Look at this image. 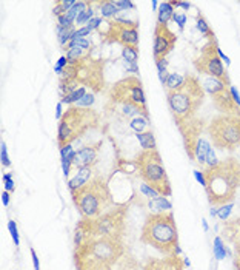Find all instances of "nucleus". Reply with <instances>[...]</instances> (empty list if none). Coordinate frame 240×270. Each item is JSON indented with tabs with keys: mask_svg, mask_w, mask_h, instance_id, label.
Here are the masks:
<instances>
[{
	"mask_svg": "<svg viewBox=\"0 0 240 270\" xmlns=\"http://www.w3.org/2000/svg\"><path fill=\"white\" fill-rule=\"evenodd\" d=\"M208 201L214 207H220L234 201L240 187V162L234 158L219 161L217 165L205 168Z\"/></svg>",
	"mask_w": 240,
	"mask_h": 270,
	"instance_id": "f257e3e1",
	"label": "nucleus"
},
{
	"mask_svg": "<svg viewBox=\"0 0 240 270\" xmlns=\"http://www.w3.org/2000/svg\"><path fill=\"white\" fill-rule=\"evenodd\" d=\"M140 241L154 247L165 256H180L182 250L179 247V232L173 212L148 215L140 233Z\"/></svg>",
	"mask_w": 240,
	"mask_h": 270,
	"instance_id": "f03ea898",
	"label": "nucleus"
},
{
	"mask_svg": "<svg viewBox=\"0 0 240 270\" xmlns=\"http://www.w3.org/2000/svg\"><path fill=\"white\" fill-rule=\"evenodd\" d=\"M122 241L109 238H93L74 250V264L77 270H99L114 267L125 255Z\"/></svg>",
	"mask_w": 240,
	"mask_h": 270,
	"instance_id": "7ed1b4c3",
	"label": "nucleus"
},
{
	"mask_svg": "<svg viewBox=\"0 0 240 270\" xmlns=\"http://www.w3.org/2000/svg\"><path fill=\"white\" fill-rule=\"evenodd\" d=\"M71 195L80 216L91 219V221L116 207L111 192H109L108 181L100 175L94 176L88 184Z\"/></svg>",
	"mask_w": 240,
	"mask_h": 270,
	"instance_id": "20e7f679",
	"label": "nucleus"
},
{
	"mask_svg": "<svg viewBox=\"0 0 240 270\" xmlns=\"http://www.w3.org/2000/svg\"><path fill=\"white\" fill-rule=\"evenodd\" d=\"M203 99L205 90L200 81L193 74H186L182 88L166 93V102L176 121V125L179 127L197 117V112L200 105L203 104Z\"/></svg>",
	"mask_w": 240,
	"mask_h": 270,
	"instance_id": "39448f33",
	"label": "nucleus"
},
{
	"mask_svg": "<svg viewBox=\"0 0 240 270\" xmlns=\"http://www.w3.org/2000/svg\"><path fill=\"white\" fill-rule=\"evenodd\" d=\"M99 125V113L91 108L69 107L59 121L57 127V145L62 148L74 142L77 137L86 133L89 128Z\"/></svg>",
	"mask_w": 240,
	"mask_h": 270,
	"instance_id": "423d86ee",
	"label": "nucleus"
},
{
	"mask_svg": "<svg viewBox=\"0 0 240 270\" xmlns=\"http://www.w3.org/2000/svg\"><path fill=\"white\" fill-rule=\"evenodd\" d=\"M134 162L139 176L145 184L157 190L160 196L166 198L171 195V184H169L166 170L157 150H143L137 155Z\"/></svg>",
	"mask_w": 240,
	"mask_h": 270,
	"instance_id": "0eeeda50",
	"label": "nucleus"
},
{
	"mask_svg": "<svg viewBox=\"0 0 240 270\" xmlns=\"http://www.w3.org/2000/svg\"><path fill=\"white\" fill-rule=\"evenodd\" d=\"M213 145L222 152H233L240 145V116L222 114L208 125Z\"/></svg>",
	"mask_w": 240,
	"mask_h": 270,
	"instance_id": "6e6552de",
	"label": "nucleus"
},
{
	"mask_svg": "<svg viewBox=\"0 0 240 270\" xmlns=\"http://www.w3.org/2000/svg\"><path fill=\"white\" fill-rule=\"evenodd\" d=\"M194 67L200 74H205L208 77H214L222 81L226 85L229 84V77L226 69L222 64V59L219 56V45L214 34L208 37V42L202 48L200 54L194 59Z\"/></svg>",
	"mask_w": 240,
	"mask_h": 270,
	"instance_id": "1a4fd4ad",
	"label": "nucleus"
},
{
	"mask_svg": "<svg viewBox=\"0 0 240 270\" xmlns=\"http://www.w3.org/2000/svg\"><path fill=\"white\" fill-rule=\"evenodd\" d=\"M129 202L120 204L111 208L109 212L99 216L93 221V230L97 238H109L122 241L125 233V218L128 213Z\"/></svg>",
	"mask_w": 240,
	"mask_h": 270,
	"instance_id": "9d476101",
	"label": "nucleus"
},
{
	"mask_svg": "<svg viewBox=\"0 0 240 270\" xmlns=\"http://www.w3.org/2000/svg\"><path fill=\"white\" fill-rule=\"evenodd\" d=\"M109 104H133L146 108V97L140 79L128 76L116 82L109 90Z\"/></svg>",
	"mask_w": 240,
	"mask_h": 270,
	"instance_id": "9b49d317",
	"label": "nucleus"
},
{
	"mask_svg": "<svg viewBox=\"0 0 240 270\" xmlns=\"http://www.w3.org/2000/svg\"><path fill=\"white\" fill-rule=\"evenodd\" d=\"M105 42H117L122 46L139 45V22L128 21L123 17H116L114 21L106 22V31L100 33Z\"/></svg>",
	"mask_w": 240,
	"mask_h": 270,
	"instance_id": "f8f14e48",
	"label": "nucleus"
},
{
	"mask_svg": "<svg viewBox=\"0 0 240 270\" xmlns=\"http://www.w3.org/2000/svg\"><path fill=\"white\" fill-rule=\"evenodd\" d=\"M77 82L89 87L93 91H102L103 84V61L88 57L77 65Z\"/></svg>",
	"mask_w": 240,
	"mask_h": 270,
	"instance_id": "ddd939ff",
	"label": "nucleus"
},
{
	"mask_svg": "<svg viewBox=\"0 0 240 270\" xmlns=\"http://www.w3.org/2000/svg\"><path fill=\"white\" fill-rule=\"evenodd\" d=\"M176 42H177V36L168 28V25L157 23L154 28V44H153L154 61L166 59V56L176 46Z\"/></svg>",
	"mask_w": 240,
	"mask_h": 270,
	"instance_id": "4468645a",
	"label": "nucleus"
},
{
	"mask_svg": "<svg viewBox=\"0 0 240 270\" xmlns=\"http://www.w3.org/2000/svg\"><path fill=\"white\" fill-rule=\"evenodd\" d=\"M203 121L199 117H194L191 121H188L182 125H179V132L182 135V139H183V145H185V150H186V155L189 159H193L194 161V152H196V145L197 142L200 141V135L203 132Z\"/></svg>",
	"mask_w": 240,
	"mask_h": 270,
	"instance_id": "2eb2a0df",
	"label": "nucleus"
},
{
	"mask_svg": "<svg viewBox=\"0 0 240 270\" xmlns=\"http://www.w3.org/2000/svg\"><path fill=\"white\" fill-rule=\"evenodd\" d=\"M100 147L102 142H96L91 145H85L80 150L76 152V156L73 159V165L76 168H82V167H94L99 161V153H100Z\"/></svg>",
	"mask_w": 240,
	"mask_h": 270,
	"instance_id": "dca6fc26",
	"label": "nucleus"
},
{
	"mask_svg": "<svg viewBox=\"0 0 240 270\" xmlns=\"http://www.w3.org/2000/svg\"><path fill=\"white\" fill-rule=\"evenodd\" d=\"M142 270H185V263L180 256L148 258Z\"/></svg>",
	"mask_w": 240,
	"mask_h": 270,
	"instance_id": "f3484780",
	"label": "nucleus"
},
{
	"mask_svg": "<svg viewBox=\"0 0 240 270\" xmlns=\"http://www.w3.org/2000/svg\"><path fill=\"white\" fill-rule=\"evenodd\" d=\"M222 238L234 248V255L240 256V218L228 219L222 225Z\"/></svg>",
	"mask_w": 240,
	"mask_h": 270,
	"instance_id": "a211bd4d",
	"label": "nucleus"
},
{
	"mask_svg": "<svg viewBox=\"0 0 240 270\" xmlns=\"http://www.w3.org/2000/svg\"><path fill=\"white\" fill-rule=\"evenodd\" d=\"M213 102L220 113H223L226 116H240V108L234 104L231 93H229V87L214 94Z\"/></svg>",
	"mask_w": 240,
	"mask_h": 270,
	"instance_id": "6ab92c4d",
	"label": "nucleus"
},
{
	"mask_svg": "<svg viewBox=\"0 0 240 270\" xmlns=\"http://www.w3.org/2000/svg\"><path fill=\"white\" fill-rule=\"evenodd\" d=\"M96 238L94 230H93V221L91 219H85L82 218L76 225L74 230V250L82 247L85 243H88L89 239Z\"/></svg>",
	"mask_w": 240,
	"mask_h": 270,
	"instance_id": "aec40b11",
	"label": "nucleus"
},
{
	"mask_svg": "<svg viewBox=\"0 0 240 270\" xmlns=\"http://www.w3.org/2000/svg\"><path fill=\"white\" fill-rule=\"evenodd\" d=\"M93 179V167H82V168H77V175L76 178L69 179L68 181V188L69 192L74 193L77 192L79 188H82L85 184H88L89 181Z\"/></svg>",
	"mask_w": 240,
	"mask_h": 270,
	"instance_id": "412c9836",
	"label": "nucleus"
},
{
	"mask_svg": "<svg viewBox=\"0 0 240 270\" xmlns=\"http://www.w3.org/2000/svg\"><path fill=\"white\" fill-rule=\"evenodd\" d=\"M94 6H97L100 17L108 19V21H114L116 17H119L120 9L116 6L114 2L111 0H103V2H94Z\"/></svg>",
	"mask_w": 240,
	"mask_h": 270,
	"instance_id": "4be33fe9",
	"label": "nucleus"
},
{
	"mask_svg": "<svg viewBox=\"0 0 240 270\" xmlns=\"http://www.w3.org/2000/svg\"><path fill=\"white\" fill-rule=\"evenodd\" d=\"M91 53H93V51H86V49H83V48L74 46V48H71V49H68L65 56H66V59H68L69 65H79L80 62H83L85 59L91 57Z\"/></svg>",
	"mask_w": 240,
	"mask_h": 270,
	"instance_id": "5701e85b",
	"label": "nucleus"
},
{
	"mask_svg": "<svg viewBox=\"0 0 240 270\" xmlns=\"http://www.w3.org/2000/svg\"><path fill=\"white\" fill-rule=\"evenodd\" d=\"M174 5L171 2H162L157 11V23L168 25V22L174 17Z\"/></svg>",
	"mask_w": 240,
	"mask_h": 270,
	"instance_id": "b1692460",
	"label": "nucleus"
},
{
	"mask_svg": "<svg viewBox=\"0 0 240 270\" xmlns=\"http://www.w3.org/2000/svg\"><path fill=\"white\" fill-rule=\"evenodd\" d=\"M209 148H211V145L208 144L206 139L200 137V141L197 142L196 145V152H194V161L203 167L206 164V155L209 152Z\"/></svg>",
	"mask_w": 240,
	"mask_h": 270,
	"instance_id": "393cba45",
	"label": "nucleus"
},
{
	"mask_svg": "<svg viewBox=\"0 0 240 270\" xmlns=\"http://www.w3.org/2000/svg\"><path fill=\"white\" fill-rule=\"evenodd\" d=\"M185 79L186 76H182L179 73H169L166 77V82H165V88H166V93L169 91H176V90L182 88L185 84Z\"/></svg>",
	"mask_w": 240,
	"mask_h": 270,
	"instance_id": "a878e982",
	"label": "nucleus"
},
{
	"mask_svg": "<svg viewBox=\"0 0 240 270\" xmlns=\"http://www.w3.org/2000/svg\"><path fill=\"white\" fill-rule=\"evenodd\" d=\"M148 205H149V208L156 210L154 213H163V212H169V208H171V202H169L165 196H159V198H154V199H149Z\"/></svg>",
	"mask_w": 240,
	"mask_h": 270,
	"instance_id": "bb28decb",
	"label": "nucleus"
},
{
	"mask_svg": "<svg viewBox=\"0 0 240 270\" xmlns=\"http://www.w3.org/2000/svg\"><path fill=\"white\" fill-rule=\"evenodd\" d=\"M136 137L143 150H157L156 148V139L153 132H143V133H136Z\"/></svg>",
	"mask_w": 240,
	"mask_h": 270,
	"instance_id": "cd10ccee",
	"label": "nucleus"
},
{
	"mask_svg": "<svg viewBox=\"0 0 240 270\" xmlns=\"http://www.w3.org/2000/svg\"><path fill=\"white\" fill-rule=\"evenodd\" d=\"M116 269L117 270H140V266L136 261L134 256H131L129 253H125L119 259V263L116 264Z\"/></svg>",
	"mask_w": 240,
	"mask_h": 270,
	"instance_id": "c85d7f7f",
	"label": "nucleus"
},
{
	"mask_svg": "<svg viewBox=\"0 0 240 270\" xmlns=\"http://www.w3.org/2000/svg\"><path fill=\"white\" fill-rule=\"evenodd\" d=\"M74 33H76L74 25L69 26V28H62V26L57 25V39H59V44L65 48L69 42H71V39H73Z\"/></svg>",
	"mask_w": 240,
	"mask_h": 270,
	"instance_id": "c756f323",
	"label": "nucleus"
},
{
	"mask_svg": "<svg viewBox=\"0 0 240 270\" xmlns=\"http://www.w3.org/2000/svg\"><path fill=\"white\" fill-rule=\"evenodd\" d=\"M86 94V87H83V85H80L76 91H73L71 94H68V96H63L62 99H60V102L62 104H66V105H71V107H74L80 99H82L83 96Z\"/></svg>",
	"mask_w": 240,
	"mask_h": 270,
	"instance_id": "7c9ffc66",
	"label": "nucleus"
},
{
	"mask_svg": "<svg viewBox=\"0 0 240 270\" xmlns=\"http://www.w3.org/2000/svg\"><path fill=\"white\" fill-rule=\"evenodd\" d=\"M129 127L136 133H143L149 127V116H137L129 121Z\"/></svg>",
	"mask_w": 240,
	"mask_h": 270,
	"instance_id": "2f4dec72",
	"label": "nucleus"
},
{
	"mask_svg": "<svg viewBox=\"0 0 240 270\" xmlns=\"http://www.w3.org/2000/svg\"><path fill=\"white\" fill-rule=\"evenodd\" d=\"M88 6H89V2H85V0H77V2L74 3V6L66 13V16L69 17V21L71 22H76L77 17L82 14Z\"/></svg>",
	"mask_w": 240,
	"mask_h": 270,
	"instance_id": "473e14b6",
	"label": "nucleus"
},
{
	"mask_svg": "<svg viewBox=\"0 0 240 270\" xmlns=\"http://www.w3.org/2000/svg\"><path fill=\"white\" fill-rule=\"evenodd\" d=\"M122 57L128 65H137L139 51L136 46H122Z\"/></svg>",
	"mask_w": 240,
	"mask_h": 270,
	"instance_id": "72a5a7b5",
	"label": "nucleus"
},
{
	"mask_svg": "<svg viewBox=\"0 0 240 270\" xmlns=\"http://www.w3.org/2000/svg\"><path fill=\"white\" fill-rule=\"evenodd\" d=\"M74 3H76V0H60V2H56V5L53 8V14L56 17L63 16L74 6Z\"/></svg>",
	"mask_w": 240,
	"mask_h": 270,
	"instance_id": "f704fd0d",
	"label": "nucleus"
},
{
	"mask_svg": "<svg viewBox=\"0 0 240 270\" xmlns=\"http://www.w3.org/2000/svg\"><path fill=\"white\" fill-rule=\"evenodd\" d=\"M213 252H214V258L216 259H223L226 256V246L222 236H217L214 239V246H213Z\"/></svg>",
	"mask_w": 240,
	"mask_h": 270,
	"instance_id": "c9c22d12",
	"label": "nucleus"
},
{
	"mask_svg": "<svg viewBox=\"0 0 240 270\" xmlns=\"http://www.w3.org/2000/svg\"><path fill=\"white\" fill-rule=\"evenodd\" d=\"M196 26H197V29L200 31V34H203V36H206V37H209V36H213L214 33H213V29L209 28V25H208V22H206V19L202 16V14H197V23H196Z\"/></svg>",
	"mask_w": 240,
	"mask_h": 270,
	"instance_id": "e433bc0d",
	"label": "nucleus"
},
{
	"mask_svg": "<svg viewBox=\"0 0 240 270\" xmlns=\"http://www.w3.org/2000/svg\"><path fill=\"white\" fill-rule=\"evenodd\" d=\"M94 16V2H89V6L85 9V11L80 14L79 17H77V21H76V23L77 25H83V23H88L89 21H93V17Z\"/></svg>",
	"mask_w": 240,
	"mask_h": 270,
	"instance_id": "4c0bfd02",
	"label": "nucleus"
},
{
	"mask_svg": "<svg viewBox=\"0 0 240 270\" xmlns=\"http://www.w3.org/2000/svg\"><path fill=\"white\" fill-rule=\"evenodd\" d=\"M156 67H157V71H159V79L160 82H162L165 85L166 82V77H168V71H166V67H168V61L166 59H159V61H156Z\"/></svg>",
	"mask_w": 240,
	"mask_h": 270,
	"instance_id": "58836bf2",
	"label": "nucleus"
},
{
	"mask_svg": "<svg viewBox=\"0 0 240 270\" xmlns=\"http://www.w3.org/2000/svg\"><path fill=\"white\" fill-rule=\"evenodd\" d=\"M231 212H233V202H229V204H225V205H220L217 216L220 218V221H228Z\"/></svg>",
	"mask_w": 240,
	"mask_h": 270,
	"instance_id": "ea45409f",
	"label": "nucleus"
},
{
	"mask_svg": "<svg viewBox=\"0 0 240 270\" xmlns=\"http://www.w3.org/2000/svg\"><path fill=\"white\" fill-rule=\"evenodd\" d=\"M140 192H142V195L146 196L148 199H154V198H159V196H160L157 190H154L153 187H149V185L145 184V182H143L142 185H140Z\"/></svg>",
	"mask_w": 240,
	"mask_h": 270,
	"instance_id": "a19ab883",
	"label": "nucleus"
},
{
	"mask_svg": "<svg viewBox=\"0 0 240 270\" xmlns=\"http://www.w3.org/2000/svg\"><path fill=\"white\" fill-rule=\"evenodd\" d=\"M8 230H9V233H11V238H13V241L16 246L20 244V238H19V228H17V224L16 221H13V219H9L8 221Z\"/></svg>",
	"mask_w": 240,
	"mask_h": 270,
	"instance_id": "79ce46f5",
	"label": "nucleus"
},
{
	"mask_svg": "<svg viewBox=\"0 0 240 270\" xmlns=\"http://www.w3.org/2000/svg\"><path fill=\"white\" fill-rule=\"evenodd\" d=\"M60 156H62V159H68V161H73L74 156H76V152L71 144H68L65 147L60 148Z\"/></svg>",
	"mask_w": 240,
	"mask_h": 270,
	"instance_id": "37998d69",
	"label": "nucleus"
},
{
	"mask_svg": "<svg viewBox=\"0 0 240 270\" xmlns=\"http://www.w3.org/2000/svg\"><path fill=\"white\" fill-rule=\"evenodd\" d=\"M0 161H2V165L3 167H11V159H9V155H8V150H6V144L2 142L0 145Z\"/></svg>",
	"mask_w": 240,
	"mask_h": 270,
	"instance_id": "c03bdc74",
	"label": "nucleus"
},
{
	"mask_svg": "<svg viewBox=\"0 0 240 270\" xmlns=\"http://www.w3.org/2000/svg\"><path fill=\"white\" fill-rule=\"evenodd\" d=\"M2 179H3V184H5V190H6V192H9V193L16 192V182H14L11 173H5Z\"/></svg>",
	"mask_w": 240,
	"mask_h": 270,
	"instance_id": "a18cd8bd",
	"label": "nucleus"
},
{
	"mask_svg": "<svg viewBox=\"0 0 240 270\" xmlns=\"http://www.w3.org/2000/svg\"><path fill=\"white\" fill-rule=\"evenodd\" d=\"M93 104H94V96L89 94V93H86V94L76 104V107H79V108H89Z\"/></svg>",
	"mask_w": 240,
	"mask_h": 270,
	"instance_id": "49530a36",
	"label": "nucleus"
},
{
	"mask_svg": "<svg viewBox=\"0 0 240 270\" xmlns=\"http://www.w3.org/2000/svg\"><path fill=\"white\" fill-rule=\"evenodd\" d=\"M93 31L89 29L86 25L85 26H80V28H77L76 29V33H74V36H73V39L71 41H77V39H86V36H89Z\"/></svg>",
	"mask_w": 240,
	"mask_h": 270,
	"instance_id": "de8ad7c7",
	"label": "nucleus"
},
{
	"mask_svg": "<svg viewBox=\"0 0 240 270\" xmlns=\"http://www.w3.org/2000/svg\"><path fill=\"white\" fill-rule=\"evenodd\" d=\"M116 6L120 9V11H126V9H136V5L131 0H116Z\"/></svg>",
	"mask_w": 240,
	"mask_h": 270,
	"instance_id": "09e8293b",
	"label": "nucleus"
},
{
	"mask_svg": "<svg viewBox=\"0 0 240 270\" xmlns=\"http://www.w3.org/2000/svg\"><path fill=\"white\" fill-rule=\"evenodd\" d=\"M217 164H219V161H217L216 153H214V150H213V147H211V148H209L208 155H206V168H211V167H214V165H217Z\"/></svg>",
	"mask_w": 240,
	"mask_h": 270,
	"instance_id": "8fccbe9b",
	"label": "nucleus"
},
{
	"mask_svg": "<svg viewBox=\"0 0 240 270\" xmlns=\"http://www.w3.org/2000/svg\"><path fill=\"white\" fill-rule=\"evenodd\" d=\"M103 21H102V17H94L93 21H89L86 23V26L91 29V31H94V29H100V26H102Z\"/></svg>",
	"mask_w": 240,
	"mask_h": 270,
	"instance_id": "3c124183",
	"label": "nucleus"
},
{
	"mask_svg": "<svg viewBox=\"0 0 240 270\" xmlns=\"http://www.w3.org/2000/svg\"><path fill=\"white\" fill-rule=\"evenodd\" d=\"M57 22H59V26H62V28H69V26L74 25V22L69 21V17H68L66 14L59 16V17H57Z\"/></svg>",
	"mask_w": 240,
	"mask_h": 270,
	"instance_id": "603ef678",
	"label": "nucleus"
},
{
	"mask_svg": "<svg viewBox=\"0 0 240 270\" xmlns=\"http://www.w3.org/2000/svg\"><path fill=\"white\" fill-rule=\"evenodd\" d=\"M194 178H196V181L199 182V184H202L203 185V188H205V185H206V175H205V170H196L194 172Z\"/></svg>",
	"mask_w": 240,
	"mask_h": 270,
	"instance_id": "864d4df0",
	"label": "nucleus"
},
{
	"mask_svg": "<svg viewBox=\"0 0 240 270\" xmlns=\"http://www.w3.org/2000/svg\"><path fill=\"white\" fill-rule=\"evenodd\" d=\"M173 21L179 25L180 29H183L185 28V23H186V16L185 14H174Z\"/></svg>",
	"mask_w": 240,
	"mask_h": 270,
	"instance_id": "5fc2aeb1",
	"label": "nucleus"
},
{
	"mask_svg": "<svg viewBox=\"0 0 240 270\" xmlns=\"http://www.w3.org/2000/svg\"><path fill=\"white\" fill-rule=\"evenodd\" d=\"M229 93H231V97H233L234 104L240 108V93H239V90L231 85V87H229Z\"/></svg>",
	"mask_w": 240,
	"mask_h": 270,
	"instance_id": "6e6d98bb",
	"label": "nucleus"
},
{
	"mask_svg": "<svg viewBox=\"0 0 240 270\" xmlns=\"http://www.w3.org/2000/svg\"><path fill=\"white\" fill-rule=\"evenodd\" d=\"M71 167H73V161H68V159H62V168H63V175H65V178H68Z\"/></svg>",
	"mask_w": 240,
	"mask_h": 270,
	"instance_id": "4d7b16f0",
	"label": "nucleus"
},
{
	"mask_svg": "<svg viewBox=\"0 0 240 270\" xmlns=\"http://www.w3.org/2000/svg\"><path fill=\"white\" fill-rule=\"evenodd\" d=\"M171 3L174 6H180V8H183V9H189L191 8V3L189 2H180V0H171Z\"/></svg>",
	"mask_w": 240,
	"mask_h": 270,
	"instance_id": "13d9d810",
	"label": "nucleus"
},
{
	"mask_svg": "<svg viewBox=\"0 0 240 270\" xmlns=\"http://www.w3.org/2000/svg\"><path fill=\"white\" fill-rule=\"evenodd\" d=\"M31 258H33V264H34V270H40V263H39V256L36 253V250L31 248Z\"/></svg>",
	"mask_w": 240,
	"mask_h": 270,
	"instance_id": "bf43d9fd",
	"label": "nucleus"
},
{
	"mask_svg": "<svg viewBox=\"0 0 240 270\" xmlns=\"http://www.w3.org/2000/svg\"><path fill=\"white\" fill-rule=\"evenodd\" d=\"M62 107H63L62 102H59L57 107H56V117L59 119V121H60V119H62V116H63V110H62Z\"/></svg>",
	"mask_w": 240,
	"mask_h": 270,
	"instance_id": "052dcab7",
	"label": "nucleus"
},
{
	"mask_svg": "<svg viewBox=\"0 0 240 270\" xmlns=\"http://www.w3.org/2000/svg\"><path fill=\"white\" fill-rule=\"evenodd\" d=\"M2 202H3V205L5 207H8L9 205V192H2Z\"/></svg>",
	"mask_w": 240,
	"mask_h": 270,
	"instance_id": "680f3d73",
	"label": "nucleus"
},
{
	"mask_svg": "<svg viewBox=\"0 0 240 270\" xmlns=\"http://www.w3.org/2000/svg\"><path fill=\"white\" fill-rule=\"evenodd\" d=\"M219 56H220V59H222V61H225V64H226V65L231 64V61H229V57H228V56H226V54L222 51V49H220V48H219Z\"/></svg>",
	"mask_w": 240,
	"mask_h": 270,
	"instance_id": "e2e57ef3",
	"label": "nucleus"
},
{
	"mask_svg": "<svg viewBox=\"0 0 240 270\" xmlns=\"http://www.w3.org/2000/svg\"><path fill=\"white\" fill-rule=\"evenodd\" d=\"M233 264H234V270H240V256L234 255V259H233Z\"/></svg>",
	"mask_w": 240,
	"mask_h": 270,
	"instance_id": "0e129e2a",
	"label": "nucleus"
},
{
	"mask_svg": "<svg viewBox=\"0 0 240 270\" xmlns=\"http://www.w3.org/2000/svg\"><path fill=\"white\" fill-rule=\"evenodd\" d=\"M153 9H154V11H159V6H160V3L157 2V0H153Z\"/></svg>",
	"mask_w": 240,
	"mask_h": 270,
	"instance_id": "69168bd1",
	"label": "nucleus"
},
{
	"mask_svg": "<svg viewBox=\"0 0 240 270\" xmlns=\"http://www.w3.org/2000/svg\"><path fill=\"white\" fill-rule=\"evenodd\" d=\"M202 223H203V228H205V232H208V223L205 221V219H203V221H202Z\"/></svg>",
	"mask_w": 240,
	"mask_h": 270,
	"instance_id": "338daca9",
	"label": "nucleus"
},
{
	"mask_svg": "<svg viewBox=\"0 0 240 270\" xmlns=\"http://www.w3.org/2000/svg\"><path fill=\"white\" fill-rule=\"evenodd\" d=\"M114 267H105V269H99V270H113Z\"/></svg>",
	"mask_w": 240,
	"mask_h": 270,
	"instance_id": "774afa93",
	"label": "nucleus"
}]
</instances>
